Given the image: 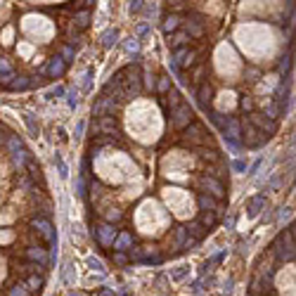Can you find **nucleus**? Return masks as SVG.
Wrapping results in <instances>:
<instances>
[{"mask_svg":"<svg viewBox=\"0 0 296 296\" xmlns=\"http://www.w3.org/2000/svg\"><path fill=\"white\" fill-rule=\"evenodd\" d=\"M78 194L100 249L162 263L194 249L190 228H218L230 168L214 133L164 69L128 62L95 98Z\"/></svg>","mask_w":296,"mask_h":296,"instance_id":"obj_1","label":"nucleus"},{"mask_svg":"<svg viewBox=\"0 0 296 296\" xmlns=\"http://www.w3.org/2000/svg\"><path fill=\"white\" fill-rule=\"evenodd\" d=\"M170 66L232 147L278 133L296 57V0H162Z\"/></svg>","mask_w":296,"mask_h":296,"instance_id":"obj_2","label":"nucleus"},{"mask_svg":"<svg viewBox=\"0 0 296 296\" xmlns=\"http://www.w3.org/2000/svg\"><path fill=\"white\" fill-rule=\"evenodd\" d=\"M98 0H0V90L60 81L95 22Z\"/></svg>","mask_w":296,"mask_h":296,"instance_id":"obj_3","label":"nucleus"},{"mask_svg":"<svg viewBox=\"0 0 296 296\" xmlns=\"http://www.w3.org/2000/svg\"><path fill=\"white\" fill-rule=\"evenodd\" d=\"M24 287H26L34 296H38L40 292H43V287H45V275H38V272L26 275V278H24Z\"/></svg>","mask_w":296,"mask_h":296,"instance_id":"obj_4","label":"nucleus"},{"mask_svg":"<svg viewBox=\"0 0 296 296\" xmlns=\"http://www.w3.org/2000/svg\"><path fill=\"white\" fill-rule=\"evenodd\" d=\"M69 296H78V294H69Z\"/></svg>","mask_w":296,"mask_h":296,"instance_id":"obj_5","label":"nucleus"}]
</instances>
